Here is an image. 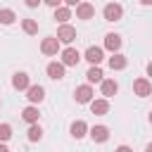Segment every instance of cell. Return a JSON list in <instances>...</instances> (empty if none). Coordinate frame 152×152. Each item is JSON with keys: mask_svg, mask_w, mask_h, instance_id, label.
<instances>
[{"mask_svg": "<svg viewBox=\"0 0 152 152\" xmlns=\"http://www.w3.org/2000/svg\"><path fill=\"white\" fill-rule=\"evenodd\" d=\"M102 17H104L107 21H119V19L124 17V7H121L119 2H107L104 10H102Z\"/></svg>", "mask_w": 152, "mask_h": 152, "instance_id": "1", "label": "cell"}, {"mask_svg": "<svg viewBox=\"0 0 152 152\" xmlns=\"http://www.w3.org/2000/svg\"><path fill=\"white\" fill-rule=\"evenodd\" d=\"M59 43H74L76 40V28L74 26H69V24H59V28H57V36H55Z\"/></svg>", "mask_w": 152, "mask_h": 152, "instance_id": "2", "label": "cell"}, {"mask_svg": "<svg viewBox=\"0 0 152 152\" xmlns=\"http://www.w3.org/2000/svg\"><path fill=\"white\" fill-rule=\"evenodd\" d=\"M93 88H90V83H86V86H78L76 90H74V97H76V102L78 104H90L93 102Z\"/></svg>", "mask_w": 152, "mask_h": 152, "instance_id": "3", "label": "cell"}, {"mask_svg": "<svg viewBox=\"0 0 152 152\" xmlns=\"http://www.w3.org/2000/svg\"><path fill=\"white\" fill-rule=\"evenodd\" d=\"M83 59H88V62H90V66H100V62L104 59V50H102V48H97V45H90V48L86 50Z\"/></svg>", "mask_w": 152, "mask_h": 152, "instance_id": "4", "label": "cell"}, {"mask_svg": "<svg viewBox=\"0 0 152 152\" xmlns=\"http://www.w3.org/2000/svg\"><path fill=\"white\" fill-rule=\"evenodd\" d=\"M81 62V52L76 48H64L62 50V64L64 66H76Z\"/></svg>", "mask_w": 152, "mask_h": 152, "instance_id": "5", "label": "cell"}, {"mask_svg": "<svg viewBox=\"0 0 152 152\" xmlns=\"http://www.w3.org/2000/svg\"><path fill=\"white\" fill-rule=\"evenodd\" d=\"M133 93H135L138 97H147V95L152 93L150 78H135V81H133Z\"/></svg>", "mask_w": 152, "mask_h": 152, "instance_id": "6", "label": "cell"}, {"mask_svg": "<svg viewBox=\"0 0 152 152\" xmlns=\"http://www.w3.org/2000/svg\"><path fill=\"white\" fill-rule=\"evenodd\" d=\"M40 52H43V55H57V52H59V40H57L55 36L43 38V40H40Z\"/></svg>", "mask_w": 152, "mask_h": 152, "instance_id": "7", "label": "cell"}, {"mask_svg": "<svg viewBox=\"0 0 152 152\" xmlns=\"http://www.w3.org/2000/svg\"><path fill=\"white\" fill-rule=\"evenodd\" d=\"M26 97H28L31 104H38V102L45 100V88L43 86H28L26 88Z\"/></svg>", "mask_w": 152, "mask_h": 152, "instance_id": "8", "label": "cell"}, {"mask_svg": "<svg viewBox=\"0 0 152 152\" xmlns=\"http://www.w3.org/2000/svg\"><path fill=\"white\" fill-rule=\"evenodd\" d=\"M88 133H90L93 142H107V138H109V128H107V126H102V124H97V126L88 128Z\"/></svg>", "mask_w": 152, "mask_h": 152, "instance_id": "9", "label": "cell"}, {"mask_svg": "<svg viewBox=\"0 0 152 152\" xmlns=\"http://www.w3.org/2000/svg\"><path fill=\"white\" fill-rule=\"evenodd\" d=\"M64 64L62 62H50L48 66H45V71H48V76L52 78V81H59V78H64Z\"/></svg>", "mask_w": 152, "mask_h": 152, "instance_id": "10", "label": "cell"}, {"mask_svg": "<svg viewBox=\"0 0 152 152\" xmlns=\"http://www.w3.org/2000/svg\"><path fill=\"white\" fill-rule=\"evenodd\" d=\"M100 90H102V95L109 100L112 95H116V93H119V83H116L114 78H102V83H100Z\"/></svg>", "mask_w": 152, "mask_h": 152, "instance_id": "11", "label": "cell"}, {"mask_svg": "<svg viewBox=\"0 0 152 152\" xmlns=\"http://www.w3.org/2000/svg\"><path fill=\"white\" fill-rule=\"evenodd\" d=\"M90 112H93L95 116H104V114L109 112V100H107V97L93 100V102H90Z\"/></svg>", "mask_w": 152, "mask_h": 152, "instance_id": "12", "label": "cell"}, {"mask_svg": "<svg viewBox=\"0 0 152 152\" xmlns=\"http://www.w3.org/2000/svg\"><path fill=\"white\" fill-rule=\"evenodd\" d=\"M21 119L31 126V124H38V119H40V112H38V107L36 104H28V107H24L21 109Z\"/></svg>", "mask_w": 152, "mask_h": 152, "instance_id": "13", "label": "cell"}, {"mask_svg": "<svg viewBox=\"0 0 152 152\" xmlns=\"http://www.w3.org/2000/svg\"><path fill=\"white\" fill-rule=\"evenodd\" d=\"M76 17H78V19H93V17H95V5H90V2H78V5H76Z\"/></svg>", "mask_w": 152, "mask_h": 152, "instance_id": "14", "label": "cell"}, {"mask_svg": "<svg viewBox=\"0 0 152 152\" xmlns=\"http://www.w3.org/2000/svg\"><path fill=\"white\" fill-rule=\"evenodd\" d=\"M31 86V81H28V74H24V71H17L14 76H12V88L14 90H26Z\"/></svg>", "mask_w": 152, "mask_h": 152, "instance_id": "15", "label": "cell"}, {"mask_svg": "<svg viewBox=\"0 0 152 152\" xmlns=\"http://www.w3.org/2000/svg\"><path fill=\"white\" fill-rule=\"evenodd\" d=\"M69 133H71V138H76V140H81V138H83V135L88 133V124L78 119V121H74V124H71V128H69Z\"/></svg>", "mask_w": 152, "mask_h": 152, "instance_id": "16", "label": "cell"}, {"mask_svg": "<svg viewBox=\"0 0 152 152\" xmlns=\"http://www.w3.org/2000/svg\"><path fill=\"white\" fill-rule=\"evenodd\" d=\"M104 48H107L109 52H119V48H121V36L107 33V36H104Z\"/></svg>", "mask_w": 152, "mask_h": 152, "instance_id": "17", "label": "cell"}, {"mask_svg": "<svg viewBox=\"0 0 152 152\" xmlns=\"http://www.w3.org/2000/svg\"><path fill=\"white\" fill-rule=\"evenodd\" d=\"M126 64H128V59H126L124 55H119V52H114V55L109 57V69H112V71H121V69H126Z\"/></svg>", "mask_w": 152, "mask_h": 152, "instance_id": "18", "label": "cell"}, {"mask_svg": "<svg viewBox=\"0 0 152 152\" xmlns=\"http://www.w3.org/2000/svg\"><path fill=\"white\" fill-rule=\"evenodd\" d=\"M55 19H57L59 24H66V21L71 19V10H69L66 5H59V7H55Z\"/></svg>", "mask_w": 152, "mask_h": 152, "instance_id": "19", "label": "cell"}, {"mask_svg": "<svg viewBox=\"0 0 152 152\" xmlns=\"http://www.w3.org/2000/svg\"><path fill=\"white\" fill-rule=\"evenodd\" d=\"M86 78H88V83H102L104 74H102V69H100V66H90V69L86 71Z\"/></svg>", "mask_w": 152, "mask_h": 152, "instance_id": "20", "label": "cell"}, {"mask_svg": "<svg viewBox=\"0 0 152 152\" xmlns=\"http://www.w3.org/2000/svg\"><path fill=\"white\" fill-rule=\"evenodd\" d=\"M26 138H28L31 142H38V140L43 138V128H40L38 124H31V126H28V131H26Z\"/></svg>", "mask_w": 152, "mask_h": 152, "instance_id": "21", "label": "cell"}, {"mask_svg": "<svg viewBox=\"0 0 152 152\" xmlns=\"http://www.w3.org/2000/svg\"><path fill=\"white\" fill-rule=\"evenodd\" d=\"M21 28H24V33L36 36L38 33V21L36 19H21Z\"/></svg>", "mask_w": 152, "mask_h": 152, "instance_id": "22", "label": "cell"}, {"mask_svg": "<svg viewBox=\"0 0 152 152\" xmlns=\"http://www.w3.org/2000/svg\"><path fill=\"white\" fill-rule=\"evenodd\" d=\"M14 19H17L14 10H7V7H2V10H0V24L10 26V24H14Z\"/></svg>", "mask_w": 152, "mask_h": 152, "instance_id": "23", "label": "cell"}, {"mask_svg": "<svg viewBox=\"0 0 152 152\" xmlns=\"http://www.w3.org/2000/svg\"><path fill=\"white\" fill-rule=\"evenodd\" d=\"M12 138V126L10 124H0V142H7Z\"/></svg>", "mask_w": 152, "mask_h": 152, "instance_id": "24", "label": "cell"}, {"mask_svg": "<svg viewBox=\"0 0 152 152\" xmlns=\"http://www.w3.org/2000/svg\"><path fill=\"white\" fill-rule=\"evenodd\" d=\"M24 2H26V7H38L43 0H24Z\"/></svg>", "mask_w": 152, "mask_h": 152, "instance_id": "25", "label": "cell"}, {"mask_svg": "<svg viewBox=\"0 0 152 152\" xmlns=\"http://www.w3.org/2000/svg\"><path fill=\"white\" fill-rule=\"evenodd\" d=\"M62 2H64V5H66V7H69V10H71V7H76V5H78V2H81V0H62Z\"/></svg>", "mask_w": 152, "mask_h": 152, "instance_id": "26", "label": "cell"}, {"mask_svg": "<svg viewBox=\"0 0 152 152\" xmlns=\"http://www.w3.org/2000/svg\"><path fill=\"white\" fill-rule=\"evenodd\" d=\"M45 5H50V7H59L62 5V0H43Z\"/></svg>", "mask_w": 152, "mask_h": 152, "instance_id": "27", "label": "cell"}, {"mask_svg": "<svg viewBox=\"0 0 152 152\" xmlns=\"http://www.w3.org/2000/svg\"><path fill=\"white\" fill-rule=\"evenodd\" d=\"M114 152H133V150H131V147H128V145H119V147H116V150H114Z\"/></svg>", "mask_w": 152, "mask_h": 152, "instance_id": "28", "label": "cell"}, {"mask_svg": "<svg viewBox=\"0 0 152 152\" xmlns=\"http://www.w3.org/2000/svg\"><path fill=\"white\" fill-rule=\"evenodd\" d=\"M147 76H152V62H147Z\"/></svg>", "mask_w": 152, "mask_h": 152, "instance_id": "29", "label": "cell"}, {"mask_svg": "<svg viewBox=\"0 0 152 152\" xmlns=\"http://www.w3.org/2000/svg\"><path fill=\"white\" fill-rule=\"evenodd\" d=\"M0 152H10V150H7V145H5V142H0Z\"/></svg>", "mask_w": 152, "mask_h": 152, "instance_id": "30", "label": "cell"}, {"mask_svg": "<svg viewBox=\"0 0 152 152\" xmlns=\"http://www.w3.org/2000/svg\"><path fill=\"white\" fill-rule=\"evenodd\" d=\"M140 2H142V5H152V0H140Z\"/></svg>", "mask_w": 152, "mask_h": 152, "instance_id": "31", "label": "cell"}, {"mask_svg": "<svg viewBox=\"0 0 152 152\" xmlns=\"http://www.w3.org/2000/svg\"><path fill=\"white\" fill-rule=\"evenodd\" d=\"M145 152H152V142H150V145H147V150H145Z\"/></svg>", "mask_w": 152, "mask_h": 152, "instance_id": "32", "label": "cell"}, {"mask_svg": "<svg viewBox=\"0 0 152 152\" xmlns=\"http://www.w3.org/2000/svg\"><path fill=\"white\" fill-rule=\"evenodd\" d=\"M150 124H152V112H150Z\"/></svg>", "mask_w": 152, "mask_h": 152, "instance_id": "33", "label": "cell"}, {"mask_svg": "<svg viewBox=\"0 0 152 152\" xmlns=\"http://www.w3.org/2000/svg\"><path fill=\"white\" fill-rule=\"evenodd\" d=\"M150 95H152V93H150Z\"/></svg>", "mask_w": 152, "mask_h": 152, "instance_id": "34", "label": "cell"}]
</instances>
